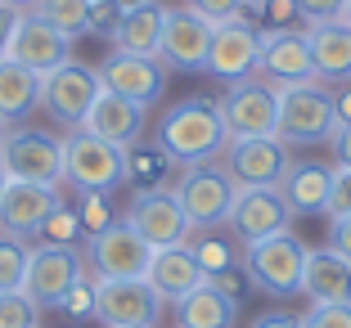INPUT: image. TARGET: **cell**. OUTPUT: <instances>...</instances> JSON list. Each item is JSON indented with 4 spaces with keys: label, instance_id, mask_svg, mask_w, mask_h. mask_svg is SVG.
<instances>
[{
    "label": "cell",
    "instance_id": "cell-1",
    "mask_svg": "<svg viewBox=\"0 0 351 328\" xmlns=\"http://www.w3.org/2000/svg\"><path fill=\"white\" fill-rule=\"evenodd\" d=\"M154 144L167 153V162L176 171L180 166H198V162H217L221 149L230 144L217 99H180L176 108H167Z\"/></svg>",
    "mask_w": 351,
    "mask_h": 328
},
{
    "label": "cell",
    "instance_id": "cell-2",
    "mask_svg": "<svg viewBox=\"0 0 351 328\" xmlns=\"http://www.w3.org/2000/svg\"><path fill=\"white\" fill-rule=\"evenodd\" d=\"M63 149V180L77 194H113L126 185V149L99 140L90 131H63L59 135Z\"/></svg>",
    "mask_w": 351,
    "mask_h": 328
},
{
    "label": "cell",
    "instance_id": "cell-3",
    "mask_svg": "<svg viewBox=\"0 0 351 328\" xmlns=\"http://www.w3.org/2000/svg\"><path fill=\"white\" fill-rule=\"evenodd\" d=\"M86 270L82 247L73 243H27V275H23V297L36 310H59L63 297L73 292Z\"/></svg>",
    "mask_w": 351,
    "mask_h": 328
},
{
    "label": "cell",
    "instance_id": "cell-4",
    "mask_svg": "<svg viewBox=\"0 0 351 328\" xmlns=\"http://www.w3.org/2000/svg\"><path fill=\"white\" fill-rule=\"evenodd\" d=\"M243 266L257 292L275 301H289L302 292V275H306V243H302L293 229H279V234L261 238L243 252Z\"/></svg>",
    "mask_w": 351,
    "mask_h": 328
},
{
    "label": "cell",
    "instance_id": "cell-5",
    "mask_svg": "<svg viewBox=\"0 0 351 328\" xmlns=\"http://www.w3.org/2000/svg\"><path fill=\"white\" fill-rule=\"evenodd\" d=\"M279 90V144H329L333 140V90L324 81L275 86Z\"/></svg>",
    "mask_w": 351,
    "mask_h": 328
},
{
    "label": "cell",
    "instance_id": "cell-6",
    "mask_svg": "<svg viewBox=\"0 0 351 328\" xmlns=\"http://www.w3.org/2000/svg\"><path fill=\"white\" fill-rule=\"evenodd\" d=\"M176 198L185 212L189 229H221L234 212L239 185L221 171V162H198V166H180L176 171Z\"/></svg>",
    "mask_w": 351,
    "mask_h": 328
},
{
    "label": "cell",
    "instance_id": "cell-7",
    "mask_svg": "<svg viewBox=\"0 0 351 328\" xmlns=\"http://www.w3.org/2000/svg\"><path fill=\"white\" fill-rule=\"evenodd\" d=\"M104 81H99V68H86V63L68 59L63 68L45 72L41 77V94H36V108L50 117L59 131H82L86 113L95 108Z\"/></svg>",
    "mask_w": 351,
    "mask_h": 328
},
{
    "label": "cell",
    "instance_id": "cell-8",
    "mask_svg": "<svg viewBox=\"0 0 351 328\" xmlns=\"http://www.w3.org/2000/svg\"><path fill=\"white\" fill-rule=\"evenodd\" d=\"M217 108H221L230 140H266L279 126V90L270 81H261L257 72L230 81L226 94L217 99Z\"/></svg>",
    "mask_w": 351,
    "mask_h": 328
},
{
    "label": "cell",
    "instance_id": "cell-9",
    "mask_svg": "<svg viewBox=\"0 0 351 328\" xmlns=\"http://www.w3.org/2000/svg\"><path fill=\"white\" fill-rule=\"evenodd\" d=\"M82 257H86L90 279H145L154 247L135 234L126 220H113V225H104L99 234H86Z\"/></svg>",
    "mask_w": 351,
    "mask_h": 328
},
{
    "label": "cell",
    "instance_id": "cell-10",
    "mask_svg": "<svg viewBox=\"0 0 351 328\" xmlns=\"http://www.w3.org/2000/svg\"><path fill=\"white\" fill-rule=\"evenodd\" d=\"M217 162L239 189H279L293 157H289V144L266 135V140H230Z\"/></svg>",
    "mask_w": 351,
    "mask_h": 328
},
{
    "label": "cell",
    "instance_id": "cell-11",
    "mask_svg": "<svg viewBox=\"0 0 351 328\" xmlns=\"http://www.w3.org/2000/svg\"><path fill=\"white\" fill-rule=\"evenodd\" d=\"M0 166L10 171V180H27V185L59 189L63 185V149L59 135L41 131H5L0 140Z\"/></svg>",
    "mask_w": 351,
    "mask_h": 328
},
{
    "label": "cell",
    "instance_id": "cell-12",
    "mask_svg": "<svg viewBox=\"0 0 351 328\" xmlns=\"http://www.w3.org/2000/svg\"><path fill=\"white\" fill-rule=\"evenodd\" d=\"M95 319L104 328H158L162 297L145 279H95Z\"/></svg>",
    "mask_w": 351,
    "mask_h": 328
},
{
    "label": "cell",
    "instance_id": "cell-13",
    "mask_svg": "<svg viewBox=\"0 0 351 328\" xmlns=\"http://www.w3.org/2000/svg\"><path fill=\"white\" fill-rule=\"evenodd\" d=\"M122 220L145 238L149 247H180V243H189V234H194L189 220H185V212H180L176 189H135V198H131V207H126Z\"/></svg>",
    "mask_w": 351,
    "mask_h": 328
},
{
    "label": "cell",
    "instance_id": "cell-14",
    "mask_svg": "<svg viewBox=\"0 0 351 328\" xmlns=\"http://www.w3.org/2000/svg\"><path fill=\"white\" fill-rule=\"evenodd\" d=\"M212 36H217V23L194 14L189 5H176L167 10L162 23V45H158V59L176 72H203L207 68V50H212Z\"/></svg>",
    "mask_w": 351,
    "mask_h": 328
},
{
    "label": "cell",
    "instance_id": "cell-15",
    "mask_svg": "<svg viewBox=\"0 0 351 328\" xmlns=\"http://www.w3.org/2000/svg\"><path fill=\"white\" fill-rule=\"evenodd\" d=\"M63 207L59 189L45 185H27V180H10L5 194H0V234L23 238V243H36L54 212Z\"/></svg>",
    "mask_w": 351,
    "mask_h": 328
},
{
    "label": "cell",
    "instance_id": "cell-16",
    "mask_svg": "<svg viewBox=\"0 0 351 328\" xmlns=\"http://www.w3.org/2000/svg\"><path fill=\"white\" fill-rule=\"evenodd\" d=\"M257 77L270 86H298L315 81V63H311V45L302 27H266L261 31V59Z\"/></svg>",
    "mask_w": 351,
    "mask_h": 328
},
{
    "label": "cell",
    "instance_id": "cell-17",
    "mask_svg": "<svg viewBox=\"0 0 351 328\" xmlns=\"http://www.w3.org/2000/svg\"><path fill=\"white\" fill-rule=\"evenodd\" d=\"M167 63L158 59V54H108V59L99 63V81L104 90H113V94H126V99L135 103H158L167 90Z\"/></svg>",
    "mask_w": 351,
    "mask_h": 328
},
{
    "label": "cell",
    "instance_id": "cell-18",
    "mask_svg": "<svg viewBox=\"0 0 351 328\" xmlns=\"http://www.w3.org/2000/svg\"><path fill=\"white\" fill-rule=\"evenodd\" d=\"M261 59V27H252L248 14L243 18L217 23V36H212V50H207V68L221 81H239V77H252Z\"/></svg>",
    "mask_w": 351,
    "mask_h": 328
},
{
    "label": "cell",
    "instance_id": "cell-19",
    "mask_svg": "<svg viewBox=\"0 0 351 328\" xmlns=\"http://www.w3.org/2000/svg\"><path fill=\"white\" fill-rule=\"evenodd\" d=\"M226 225L234 229L239 247H252V243H261V238L279 234V229H289L293 225V207L284 203L279 189H239L234 212H230Z\"/></svg>",
    "mask_w": 351,
    "mask_h": 328
},
{
    "label": "cell",
    "instance_id": "cell-20",
    "mask_svg": "<svg viewBox=\"0 0 351 328\" xmlns=\"http://www.w3.org/2000/svg\"><path fill=\"white\" fill-rule=\"evenodd\" d=\"M5 59H14V63H23V68H32L36 77H45V72L63 68V63L73 59V36H63L59 27H50L45 18H36L32 10H23Z\"/></svg>",
    "mask_w": 351,
    "mask_h": 328
},
{
    "label": "cell",
    "instance_id": "cell-21",
    "mask_svg": "<svg viewBox=\"0 0 351 328\" xmlns=\"http://www.w3.org/2000/svg\"><path fill=\"white\" fill-rule=\"evenodd\" d=\"M162 23H167L162 0H122V14H117L108 41H113L117 54H158Z\"/></svg>",
    "mask_w": 351,
    "mask_h": 328
},
{
    "label": "cell",
    "instance_id": "cell-22",
    "mask_svg": "<svg viewBox=\"0 0 351 328\" xmlns=\"http://www.w3.org/2000/svg\"><path fill=\"white\" fill-rule=\"evenodd\" d=\"M145 283L162 297V306H176V301H185L194 288H203L207 275L198 270L194 252L180 243V247H154L149 270H145Z\"/></svg>",
    "mask_w": 351,
    "mask_h": 328
},
{
    "label": "cell",
    "instance_id": "cell-23",
    "mask_svg": "<svg viewBox=\"0 0 351 328\" xmlns=\"http://www.w3.org/2000/svg\"><path fill=\"white\" fill-rule=\"evenodd\" d=\"M145 103L126 99V94H113V90H99V99H95V108L86 113L82 131L99 135V140L117 144V149H131L135 140H140V131H145Z\"/></svg>",
    "mask_w": 351,
    "mask_h": 328
},
{
    "label": "cell",
    "instance_id": "cell-24",
    "mask_svg": "<svg viewBox=\"0 0 351 328\" xmlns=\"http://www.w3.org/2000/svg\"><path fill=\"white\" fill-rule=\"evenodd\" d=\"M311 45V63H315V81L324 86H342L351 81V27L342 18L333 23H306L302 27Z\"/></svg>",
    "mask_w": 351,
    "mask_h": 328
},
{
    "label": "cell",
    "instance_id": "cell-25",
    "mask_svg": "<svg viewBox=\"0 0 351 328\" xmlns=\"http://www.w3.org/2000/svg\"><path fill=\"white\" fill-rule=\"evenodd\" d=\"M302 292L311 297V306H351V261L333 247H306Z\"/></svg>",
    "mask_w": 351,
    "mask_h": 328
},
{
    "label": "cell",
    "instance_id": "cell-26",
    "mask_svg": "<svg viewBox=\"0 0 351 328\" xmlns=\"http://www.w3.org/2000/svg\"><path fill=\"white\" fill-rule=\"evenodd\" d=\"M329 185H333V166H320V162H293L289 175H284V203L293 207V216H315L329 207Z\"/></svg>",
    "mask_w": 351,
    "mask_h": 328
},
{
    "label": "cell",
    "instance_id": "cell-27",
    "mask_svg": "<svg viewBox=\"0 0 351 328\" xmlns=\"http://www.w3.org/2000/svg\"><path fill=\"white\" fill-rule=\"evenodd\" d=\"M239 301L217 292L212 283L194 288L185 301H176V328H234Z\"/></svg>",
    "mask_w": 351,
    "mask_h": 328
},
{
    "label": "cell",
    "instance_id": "cell-28",
    "mask_svg": "<svg viewBox=\"0 0 351 328\" xmlns=\"http://www.w3.org/2000/svg\"><path fill=\"white\" fill-rule=\"evenodd\" d=\"M41 77L14 59H0V122H23L36 108Z\"/></svg>",
    "mask_w": 351,
    "mask_h": 328
},
{
    "label": "cell",
    "instance_id": "cell-29",
    "mask_svg": "<svg viewBox=\"0 0 351 328\" xmlns=\"http://www.w3.org/2000/svg\"><path fill=\"white\" fill-rule=\"evenodd\" d=\"M185 247L194 252V261H198V270H203V275H217V270L239 266V257L248 252V247H234L230 238H221L217 229H198V234H189Z\"/></svg>",
    "mask_w": 351,
    "mask_h": 328
},
{
    "label": "cell",
    "instance_id": "cell-30",
    "mask_svg": "<svg viewBox=\"0 0 351 328\" xmlns=\"http://www.w3.org/2000/svg\"><path fill=\"white\" fill-rule=\"evenodd\" d=\"M32 14L45 18L50 27H59L63 36H73V41L90 31V0H36Z\"/></svg>",
    "mask_w": 351,
    "mask_h": 328
},
{
    "label": "cell",
    "instance_id": "cell-31",
    "mask_svg": "<svg viewBox=\"0 0 351 328\" xmlns=\"http://www.w3.org/2000/svg\"><path fill=\"white\" fill-rule=\"evenodd\" d=\"M171 171L176 166L167 162L162 149H145V153H131L126 149V180H135L140 189H171Z\"/></svg>",
    "mask_w": 351,
    "mask_h": 328
},
{
    "label": "cell",
    "instance_id": "cell-32",
    "mask_svg": "<svg viewBox=\"0 0 351 328\" xmlns=\"http://www.w3.org/2000/svg\"><path fill=\"white\" fill-rule=\"evenodd\" d=\"M23 275H27V243L0 234V292H23Z\"/></svg>",
    "mask_w": 351,
    "mask_h": 328
},
{
    "label": "cell",
    "instance_id": "cell-33",
    "mask_svg": "<svg viewBox=\"0 0 351 328\" xmlns=\"http://www.w3.org/2000/svg\"><path fill=\"white\" fill-rule=\"evenodd\" d=\"M36 315L41 310L23 292H0V328H36Z\"/></svg>",
    "mask_w": 351,
    "mask_h": 328
},
{
    "label": "cell",
    "instance_id": "cell-34",
    "mask_svg": "<svg viewBox=\"0 0 351 328\" xmlns=\"http://www.w3.org/2000/svg\"><path fill=\"white\" fill-rule=\"evenodd\" d=\"M73 238H82V220H77L73 207L63 203L59 212L45 220V229H41V238H36V243H73Z\"/></svg>",
    "mask_w": 351,
    "mask_h": 328
},
{
    "label": "cell",
    "instance_id": "cell-35",
    "mask_svg": "<svg viewBox=\"0 0 351 328\" xmlns=\"http://www.w3.org/2000/svg\"><path fill=\"white\" fill-rule=\"evenodd\" d=\"M77 220H82V238L99 234L104 225H113V220H108V203H104V194H82V203H77Z\"/></svg>",
    "mask_w": 351,
    "mask_h": 328
},
{
    "label": "cell",
    "instance_id": "cell-36",
    "mask_svg": "<svg viewBox=\"0 0 351 328\" xmlns=\"http://www.w3.org/2000/svg\"><path fill=\"white\" fill-rule=\"evenodd\" d=\"M298 328H351V306H311Z\"/></svg>",
    "mask_w": 351,
    "mask_h": 328
},
{
    "label": "cell",
    "instance_id": "cell-37",
    "mask_svg": "<svg viewBox=\"0 0 351 328\" xmlns=\"http://www.w3.org/2000/svg\"><path fill=\"white\" fill-rule=\"evenodd\" d=\"M59 310H63V315H73V319H90V315H95V279L86 275L82 283H77L73 292L63 297V306H59Z\"/></svg>",
    "mask_w": 351,
    "mask_h": 328
},
{
    "label": "cell",
    "instance_id": "cell-38",
    "mask_svg": "<svg viewBox=\"0 0 351 328\" xmlns=\"http://www.w3.org/2000/svg\"><path fill=\"white\" fill-rule=\"evenodd\" d=\"M324 216H351V171L333 166V185H329V207Z\"/></svg>",
    "mask_w": 351,
    "mask_h": 328
},
{
    "label": "cell",
    "instance_id": "cell-39",
    "mask_svg": "<svg viewBox=\"0 0 351 328\" xmlns=\"http://www.w3.org/2000/svg\"><path fill=\"white\" fill-rule=\"evenodd\" d=\"M194 14H203V18H212V23H230V18H243V0H185Z\"/></svg>",
    "mask_w": 351,
    "mask_h": 328
},
{
    "label": "cell",
    "instance_id": "cell-40",
    "mask_svg": "<svg viewBox=\"0 0 351 328\" xmlns=\"http://www.w3.org/2000/svg\"><path fill=\"white\" fill-rule=\"evenodd\" d=\"M342 5H347V0H298V10H302V18H306V23H333V18H342Z\"/></svg>",
    "mask_w": 351,
    "mask_h": 328
},
{
    "label": "cell",
    "instance_id": "cell-41",
    "mask_svg": "<svg viewBox=\"0 0 351 328\" xmlns=\"http://www.w3.org/2000/svg\"><path fill=\"white\" fill-rule=\"evenodd\" d=\"M329 243L324 247H333V252H338V257H347L351 261V216H329Z\"/></svg>",
    "mask_w": 351,
    "mask_h": 328
},
{
    "label": "cell",
    "instance_id": "cell-42",
    "mask_svg": "<svg viewBox=\"0 0 351 328\" xmlns=\"http://www.w3.org/2000/svg\"><path fill=\"white\" fill-rule=\"evenodd\" d=\"M261 14H266L275 27H298V23H302L298 0H266V10H261Z\"/></svg>",
    "mask_w": 351,
    "mask_h": 328
},
{
    "label": "cell",
    "instance_id": "cell-43",
    "mask_svg": "<svg viewBox=\"0 0 351 328\" xmlns=\"http://www.w3.org/2000/svg\"><path fill=\"white\" fill-rule=\"evenodd\" d=\"M207 283L217 288V292H226V297H243V275H239V266H230V270H217V275H207Z\"/></svg>",
    "mask_w": 351,
    "mask_h": 328
},
{
    "label": "cell",
    "instance_id": "cell-44",
    "mask_svg": "<svg viewBox=\"0 0 351 328\" xmlns=\"http://www.w3.org/2000/svg\"><path fill=\"white\" fill-rule=\"evenodd\" d=\"M333 90V126H351V81H342V86H329Z\"/></svg>",
    "mask_w": 351,
    "mask_h": 328
},
{
    "label": "cell",
    "instance_id": "cell-45",
    "mask_svg": "<svg viewBox=\"0 0 351 328\" xmlns=\"http://www.w3.org/2000/svg\"><path fill=\"white\" fill-rule=\"evenodd\" d=\"M19 18H23V10H14V5H5V0H0V59L10 54V41H14Z\"/></svg>",
    "mask_w": 351,
    "mask_h": 328
},
{
    "label": "cell",
    "instance_id": "cell-46",
    "mask_svg": "<svg viewBox=\"0 0 351 328\" xmlns=\"http://www.w3.org/2000/svg\"><path fill=\"white\" fill-rule=\"evenodd\" d=\"M333 166H347L351 171V126H342V131H333Z\"/></svg>",
    "mask_w": 351,
    "mask_h": 328
},
{
    "label": "cell",
    "instance_id": "cell-47",
    "mask_svg": "<svg viewBox=\"0 0 351 328\" xmlns=\"http://www.w3.org/2000/svg\"><path fill=\"white\" fill-rule=\"evenodd\" d=\"M252 328H298V319L293 315H261Z\"/></svg>",
    "mask_w": 351,
    "mask_h": 328
},
{
    "label": "cell",
    "instance_id": "cell-48",
    "mask_svg": "<svg viewBox=\"0 0 351 328\" xmlns=\"http://www.w3.org/2000/svg\"><path fill=\"white\" fill-rule=\"evenodd\" d=\"M5 5H14V10H32L36 0H5Z\"/></svg>",
    "mask_w": 351,
    "mask_h": 328
},
{
    "label": "cell",
    "instance_id": "cell-49",
    "mask_svg": "<svg viewBox=\"0 0 351 328\" xmlns=\"http://www.w3.org/2000/svg\"><path fill=\"white\" fill-rule=\"evenodd\" d=\"M243 10H257L261 14V10H266V0H243Z\"/></svg>",
    "mask_w": 351,
    "mask_h": 328
},
{
    "label": "cell",
    "instance_id": "cell-50",
    "mask_svg": "<svg viewBox=\"0 0 351 328\" xmlns=\"http://www.w3.org/2000/svg\"><path fill=\"white\" fill-rule=\"evenodd\" d=\"M342 23H347V27H351V0H347V5H342Z\"/></svg>",
    "mask_w": 351,
    "mask_h": 328
},
{
    "label": "cell",
    "instance_id": "cell-51",
    "mask_svg": "<svg viewBox=\"0 0 351 328\" xmlns=\"http://www.w3.org/2000/svg\"><path fill=\"white\" fill-rule=\"evenodd\" d=\"M5 185H10V171H5V166H0V194H5Z\"/></svg>",
    "mask_w": 351,
    "mask_h": 328
},
{
    "label": "cell",
    "instance_id": "cell-52",
    "mask_svg": "<svg viewBox=\"0 0 351 328\" xmlns=\"http://www.w3.org/2000/svg\"><path fill=\"white\" fill-rule=\"evenodd\" d=\"M5 131H10V122H0V140H5Z\"/></svg>",
    "mask_w": 351,
    "mask_h": 328
},
{
    "label": "cell",
    "instance_id": "cell-53",
    "mask_svg": "<svg viewBox=\"0 0 351 328\" xmlns=\"http://www.w3.org/2000/svg\"><path fill=\"white\" fill-rule=\"evenodd\" d=\"M90 5H104V0H90Z\"/></svg>",
    "mask_w": 351,
    "mask_h": 328
}]
</instances>
